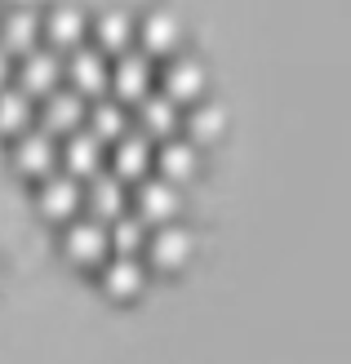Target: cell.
<instances>
[{"label":"cell","mask_w":351,"mask_h":364,"mask_svg":"<svg viewBox=\"0 0 351 364\" xmlns=\"http://www.w3.org/2000/svg\"><path fill=\"white\" fill-rule=\"evenodd\" d=\"M156 85H160V94L169 98V102H200L205 98V89H209V71H205V63L200 58H192V53H174V58H164V67H160V76H156Z\"/></svg>","instance_id":"1"},{"label":"cell","mask_w":351,"mask_h":364,"mask_svg":"<svg viewBox=\"0 0 351 364\" xmlns=\"http://www.w3.org/2000/svg\"><path fill=\"white\" fill-rule=\"evenodd\" d=\"M107 89H112L116 102H125V107L142 102V98L156 89V58H147L142 49H138V53H134V49L116 53V67L107 71Z\"/></svg>","instance_id":"2"},{"label":"cell","mask_w":351,"mask_h":364,"mask_svg":"<svg viewBox=\"0 0 351 364\" xmlns=\"http://www.w3.org/2000/svg\"><path fill=\"white\" fill-rule=\"evenodd\" d=\"M182 18L174 9H147L142 18H134V41L147 58H174L182 49Z\"/></svg>","instance_id":"3"},{"label":"cell","mask_w":351,"mask_h":364,"mask_svg":"<svg viewBox=\"0 0 351 364\" xmlns=\"http://www.w3.org/2000/svg\"><path fill=\"white\" fill-rule=\"evenodd\" d=\"M107 71H112V63H107V53L94 49V45H80V49L63 53V80H67V89H76L85 102L107 94Z\"/></svg>","instance_id":"4"},{"label":"cell","mask_w":351,"mask_h":364,"mask_svg":"<svg viewBox=\"0 0 351 364\" xmlns=\"http://www.w3.org/2000/svg\"><path fill=\"white\" fill-rule=\"evenodd\" d=\"M129 209V182L116 173H94L80 182V213H89L94 223H116Z\"/></svg>","instance_id":"5"},{"label":"cell","mask_w":351,"mask_h":364,"mask_svg":"<svg viewBox=\"0 0 351 364\" xmlns=\"http://www.w3.org/2000/svg\"><path fill=\"white\" fill-rule=\"evenodd\" d=\"M178 209H182V196L174 182L164 178H142L134 200H129V213L142 218L147 227H164V223H178Z\"/></svg>","instance_id":"6"},{"label":"cell","mask_w":351,"mask_h":364,"mask_svg":"<svg viewBox=\"0 0 351 364\" xmlns=\"http://www.w3.org/2000/svg\"><path fill=\"white\" fill-rule=\"evenodd\" d=\"M14 80H18V89H23L27 98H45L49 89L63 85V53L36 45L31 53L14 58Z\"/></svg>","instance_id":"7"},{"label":"cell","mask_w":351,"mask_h":364,"mask_svg":"<svg viewBox=\"0 0 351 364\" xmlns=\"http://www.w3.org/2000/svg\"><path fill=\"white\" fill-rule=\"evenodd\" d=\"M41 41L53 53H71V49L89 45V18H85V9L80 5H53L41 18Z\"/></svg>","instance_id":"8"},{"label":"cell","mask_w":351,"mask_h":364,"mask_svg":"<svg viewBox=\"0 0 351 364\" xmlns=\"http://www.w3.org/2000/svg\"><path fill=\"white\" fill-rule=\"evenodd\" d=\"M14 169L31 182L49 178L58 169V138L45 134V129H23L14 138Z\"/></svg>","instance_id":"9"},{"label":"cell","mask_w":351,"mask_h":364,"mask_svg":"<svg viewBox=\"0 0 351 364\" xmlns=\"http://www.w3.org/2000/svg\"><path fill=\"white\" fill-rule=\"evenodd\" d=\"M63 253L76 267H103L112 245H107V223H94V218H71L63 227Z\"/></svg>","instance_id":"10"},{"label":"cell","mask_w":351,"mask_h":364,"mask_svg":"<svg viewBox=\"0 0 351 364\" xmlns=\"http://www.w3.org/2000/svg\"><path fill=\"white\" fill-rule=\"evenodd\" d=\"M147 262L160 267V271H178V267H187L192 262V253H196V240H192V231L187 227H178V223H164V227H152L147 231Z\"/></svg>","instance_id":"11"},{"label":"cell","mask_w":351,"mask_h":364,"mask_svg":"<svg viewBox=\"0 0 351 364\" xmlns=\"http://www.w3.org/2000/svg\"><path fill=\"white\" fill-rule=\"evenodd\" d=\"M36 209H41L49 223H58L67 227L71 218H80V182L63 173V169H53L49 178H41V191H36Z\"/></svg>","instance_id":"12"},{"label":"cell","mask_w":351,"mask_h":364,"mask_svg":"<svg viewBox=\"0 0 351 364\" xmlns=\"http://www.w3.org/2000/svg\"><path fill=\"white\" fill-rule=\"evenodd\" d=\"M85 98L76 94V89H49V94L41 98V129L53 134V138H67V134H76L85 129Z\"/></svg>","instance_id":"13"},{"label":"cell","mask_w":351,"mask_h":364,"mask_svg":"<svg viewBox=\"0 0 351 364\" xmlns=\"http://www.w3.org/2000/svg\"><path fill=\"white\" fill-rule=\"evenodd\" d=\"M152 169H156V178L174 182V187H182V182H192V178L200 173V147H196V142H187V138H178V134H174V138L156 142Z\"/></svg>","instance_id":"14"},{"label":"cell","mask_w":351,"mask_h":364,"mask_svg":"<svg viewBox=\"0 0 351 364\" xmlns=\"http://www.w3.org/2000/svg\"><path fill=\"white\" fill-rule=\"evenodd\" d=\"M103 142L89 134V129H76V134H67L63 138V147H58V169L63 173H71L76 182H85V178H94V173H103Z\"/></svg>","instance_id":"15"},{"label":"cell","mask_w":351,"mask_h":364,"mask_svg":"<svg viewBox=\"0 0 351 364\" xmlns=\"http://www.w3.org/2000/svg\"><path fill=\"white\" fill-rule=\"evenodd\" d=\"M112 173L120 182H142V178H152V156H156V142L152 138H142L138 129H129L125 138L112 142Z\"/></svg>","instance_id":"16"},{"label":"cell","mask_w":351,"mask_h":364,"mask_svg":"<svg viewBox=\"0 0 351 364\" xmlns=\"http://www.w3.org/2000/svg\"><path fill=\"white\" fill-rule=\"evenodd\" d=\"M138 107V134L142 138H152V142H164V138H174L178 129H182V112H178V102H169L164 94H147L142 102H134Z\"/></svg>","instance_id":"17"},{"label":"cell","mask_w":351,"mask_h":364,"mask_svg":"<svg viewBox=\"0 0 351 364\" xmlns=\"http://www.w3.org/2000/svg\"><path fill=\"white\" fill-rule=\"evenodd\" d=\"M89 41H94V49H103L107 58L134 49V14L129 9H103L94 23H89Z\"/></svg>","instance_id":"18"},{"label":"cell","mask_w":351,"mask_h":364,"mask_svg":"<svg viewBox=\"0 0 351 364\" xmlns=\"http://www.w3.org/2000/svg\"><path fill=\"white\" fill-rule=\"evenodd\" d=\"M41 45V14L36 9H5L0 14V49L9 58H23Z\"/></svg>","instance_id":"19"},{"label":"cell","mask_w":351,"mask_h":364,"mask_svg":"<svg viewBox=\"0 0 351 364\" xmlns=\"http://www.w3.org/2000/svg\"><path fill=\"white\" fill-rule=\"evenodd\" d=\"M103 289L112 298H120V302L138 298L142 289H147V267L134 258V253H116V258L103 262Z\"/></svg>","instance_id":"20"},{"label":"cell","mask_w":351,"mask_h":364,"mask_svg":"<svg viewBox=\"0 0 351 364\" xmlns=\"http://www.w3.org/2000/svg\"><path fill=\"white\" fill-rule=\"evenodd\" d=\"M85 129L107 147V142H116V138L129 134V107L116 102V98H94L85 107Z\"/></svg>","instance_id":"21"},{"label":"cell","mask_w":351,"mask_h":364,"mask_svg":"<svg viewBox=\"0 0 351 364\" xmlns=\"http://www.w3.org/2000/svg\"><path fill=\"white\" fill-rule=\"evenodd\" d=\"M182 129H187V142H196V147H205V142H218L227 134V112L218 102H192L187 120H182Z\"/></svg>","instance_id":"22"},{"label":"cell","mask_w":351,"mask_h":364,"mask_svg":"<svg viewBox=\"0 0 351 364\" xmlns=\"http://www.w3.org/2000/svg\"><path fill=\"white\" fill-rule=\"evenodd\" d=\"M31 112H36V98H27L18 85L0 89V134L18 138L23 129H31Z\"/></svg>","instance_id":"23"},{"label":"cell","mask_w":351,"mask_h":364,"mask_svg":"<svg viewBox=\"0 0 351 364\" xmlns=\"http://www.w3.org/2000/svg\"><path fill=\"white\" fill-rule=\"evenodd\" d=\"M147 231H152V227L125 209L116 223H107V245H112V253H134V258H138L142 245H147Z\"/></svg>","instance_id":"24"},{"label":"cell","mask_w":351,"mask_h":364,"mask_svg":"<svg viewBox=\"0 0 351 364\" xmlns=\"http://www.w3.org/2000/svg\"><path fill=\"white\" fill-rule=\"evenodd\" d=\"M9 80H14V58H9L5 49H0V89H5Z\"/></svg>","instance_id":"25"},{"label":"cell","mask_w":351,"mask_h":364,"mask_svg":"<svg viewBox=\"0 0 351 364\" xmlns=\"http://www.w3.org/2000/svg\"><path fill=\"white\" fill-rule=\"evenodd\" d=\"M41 0H9V9H36Z\"/></svg>","instance_id":"26"},{"label":"cell","mask_w":351,"mask_h":364,"mask_svg":"<svg viewBox=\"0 0 351 364\" xmlns=\"http://www.w3.org/2000/svg\"><path fill=\"white\" fill-rule=\"evenodd\" d=\"M0 276H5V271H0Z\"/></svg>","instance_id":"27"}]
</instances>
